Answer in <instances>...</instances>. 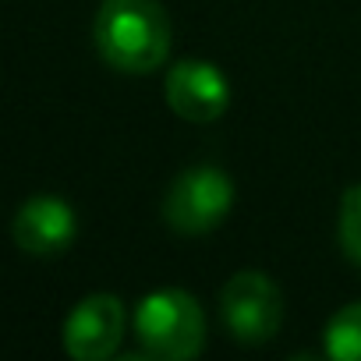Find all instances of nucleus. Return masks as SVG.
I'll return each mask as SVG.
<instances>
[{
    "mask_svg": "<svg viewBox=\"0 0 361 361\" xmlns=\"http://www.w3.org/2000/svg\"><path fill=\"white\" fill-rule=\"evenodd\" d=\"M234 206V180L216 166H192L177 173L163 199V220L180 234H206L224 224Z\"/></svg>",
    "mask_w": 361,
    "mask_h": 361,
    "instance_id": "obj_3",
    "label": "nucleus"
},
{
    "mask_svg": "<svg viewBox=\"0 0 361 361\" xmlns=\"http://www.w3.org/2000/svg\"><path fill=\"white\" fill-rule=\"evenodd\" d=\"M124 336V305L114 294H89L64 322V350L75 361H103Z\"/></svg>",
    "mask_w": 361,
    "mask_h": 361,
    "instance_id": "obj_6",
    "label": "nucleus"
},
{
    "mask_svg": "<svg viewBox=\"0 0 361 361\" xmlns=\"http://www.w3.org/2000/svg\"><path fill=\"white\" fill-rule=\"evenodd\" d=\"M220 312H224L227 329L241 343H266L280 329V319H283L280 287L259 269H241L224 283Z\"/></svg>",
    "mask_w": 361,
    "mask_h": 361,
    "instance_id": "obj_4",
    "label": "nucleus"
},
{
    "mask_svg": "<svg viewBox=\"0 0 361 361\" xmlns=\"http://www.w3.org/2000/svg\"><path fill=\"white\" fill-rule=\"evenodd\" d=\"M163 92H166L170 110L192 124H209V121L224 117L227 103H231V85H227L224 71L206 61L173 64L163 82Z\"/></svg>",
    "mask_w": 361,
    "mask_h": 361,
    "instance_id": "obj_5",
    "label": "nucleus"
},
{
    "mask_svg": "<svg viewBox=\"0 0 361 361\" xmlns=\"http://www.w3.org/2000/svg\"><path fill=\"white\" fill-rule=\"evenodd\" d=\"M340 245H343L347 259L361 266V185L343 195V206H340Z\"/></svg>",
    "mask_w": 361,
    "mask_h": 361,
    "instance_id": "obj_9",
    "label": "nucleus"
},
{
    "mask_svg": "<svg viewBox=\"0 0 361 361\" xmlns=\"http://www.w3.org/2000/svg\"><path fill=\"white\" fill-rule=\"evenodd\" d=\"M75 209L57 195H36L29 199L11 224V234L25 255H57L75 241Z\"/></svg>",
    "mask_w": 361,
    "mask_h": 361,
    "instance_id": "obj_7",
    "label": "nucleus"
},
{
    "mask_svg": "<svg viewBox=\"0 0 361 361\" xmlns=\"http://www.w3.org/2000/svg\"><path fill=\"white\" fill-rule=\"evenodd\" d=\"M326 354L336 361H361V301L340 308L326 326Z\"/></svg>",
    "mask_w": 361,
    "mask_h": 361,
    "instance_id": "obj_8",
    "label": "nucleus"
},
{
    "mask_svg": "<svg viewBox=\"0 0 361 361\" xmlns=\"http://www.w3.org/2000/svg\"><path fill=\"white\" fill-rule=\"evenodd\" d=\"M92 36L99 57L124 75L156 71L170 54V18L159 0H103Z\"/></svg>",
    "mask_w": 361,
    "mask_h": 361,
    "instance_id": "obj_1",
    "label": "nucleus"
},
{
    "mask_svg": "<svg viewBox=\"0 0 361 361\" xmlns=\"http://www.w3.org/2000/svg\"><path fill=\"white\" fill-rule=\"evenodd\" d=\"M135 333L152 357L185 361L206 343V315L199 301L185 290H152L135 312Z\"/></svg>",
    "mask_w": 361,
    "mask_h": 361,
    "instance_id": "obj_2",
    "label": "nucleus"
}]
</instances>
